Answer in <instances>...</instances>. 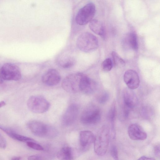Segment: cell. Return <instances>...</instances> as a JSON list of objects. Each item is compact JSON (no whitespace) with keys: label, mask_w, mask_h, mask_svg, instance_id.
<instances>
[{"label":"cell","mask_w":160,"mask_h":160,"mask_svg":"<svg viewBox=\"0 0 160 160\" xmlns=\"http://www.w3.org/2000/svg\"><path fill=\"white\" fill-rule=\"evenodd\" d=\"M28 126L31 132L38 137L52 138L58 135L57 130L53 126L39 121H30Z\"/></svg>","instance_id":"obj_1"},{"label":"cell","mask_w":160,"mask_h":160,"mask_svg":"<svg viewBox=\"0 0 160 160\" xmlns=\"http://www.w3.org/2000/svg\"><path fill=\"white\" fill-rule=\"evenodd\" d=\"M109 139V128L104 125L98 130L95 136L94 143L95 152L98 155L102 156L107 151Z\"/></svg>","instance_id":"obj_2"},{"label":"cell","mask_w":160,"mask_h":160,"mask_svg":"<svg viewBox=\"0 0 160 160\" xmlns=\"http://www.w3.org/2000/svg\"><path fill=\"white\" fill-rule=\"evenodd\" d=\"M86 74L76 73L67 76L63 80L62 86L66 92L74 93L80 91V89Z\"/></svg>","instance_id":"obj_3"},{"label":"cell","mask_w":160,"mask_h":160,"mask_svg":"<svg viewBox=\"0 0 160 160\" xmlns=\"http://www.w3.org/2000/svg\"><path fill=\"white\" fill-rule=\"evenodd\" d=\"M78 48L85 52H89L96 49L98 46L97 37L92 34L88 32L81 33L76 41Z\"/></svg>","instance_id":"obj_4"},{"label":"cell","mask_w":160,"mask_h":160,"mask_svg":"<svg viewBox=\"0 0 160 160\" xmlns=\"http://www.w3.org/2000/svg\"><path fill=\"white\" fill-rule=\"evenodd\" d=\"M96 9L94 4L90 2L79 9L75 17L76 22L80 25L89 23L95 16Z\"/></svg>","instance_id":"obj_5"},{"label":"cell","mask_w":160,"mask_h":160,"mask_svg":"<svg viewBox=\"0 0 160 160\" xmlns=\"http://www.w3.org/2000/svg\"><path fill=\"white\" fill-rule=\"evenodd\" d=\"M101 112L97 107L91 105L87 107L83 111L80 117L82 123L86 125L95 124L100 121Z\"/></svg>","instance_id":"obj_6"},{"label":"cell","mask_w":160,"mask_h":160,"mask_svg":"<svg viewBox=\"0 0 160 160\" xmlns=\"http://www.w3.org/2000/svg\"><path fill=\"white\" fill-rule=\"evenodd\" d=\"M27 106L32 112L42 113L46 112L49 109L50 104L44 98L39 96H32L28 99Z\"/></svg>","instance_id":"obj_7"},{"label":"cell","mask_w":160,"mask_h":160,"mask_svg":"<svg viewBox=\"0 0 160 160\" xmlns=\"http://www.w3.org/2000/svg\"><path fill=\"white\" fill-rule=\"evenodd\" d=\"M0 76L3 80L18 81L21 78L20 68L16 65L11 63L4 64L0 70Z\"/></svg>","instance_id":"obj_8"},{"label":"cell","mask_w":160,"mask_h":160,"mask_svg":"<svg viewBox=\"0 0 160 160\" xmlns=\"http://www.w3.org/2000/svg\"><path fill=\"white\" fill-rule=\"evenodd\" d=\"M123 97L124 115L127 117L129 115L130 110L137 106L138 100L132 90L128 88H125L123 90Z\"/></svg>","instance_id":"obj_9"},{"label":"cell","mask_w":160,"mask_h":160,"mask_svg":"<svg viewBox=\"0 0 160 160\" xmlns=\"http://www.w3.org/2000/svg\"><path fill=\"white\" fill-rule=\"evenodd\" d=\"M78 105L73 103L70 105L64 113L62 119V124L68 126L72 124L76 121L79 113Z\"/></svg>","instance_id":"obj_10"},{"label":"cell","mask_w":160,"mask_h":160,"mask_svg":"<svg viewBox=\"0 0 160 160\" xmlns=\"http://www.w3.org/2000/svg\"><path fill=\"white\" fill-rule=\"evenodd\" d=\"M128 133L130 138L133 140H144L147 137V134L142 128L136 123L129 125Z\"/></svg>","instance_id":"obj_11"},{"label":"cell","mask_w":160,"mask_h":160,"mask_svg":"<svg viewBox=\"0 0 160 160\" xmlns=\"http://www.w3.org/2000/svg\"><path fill=\"white\" fill-rule=\"evenodd\" d=\"M61 79L59 72L54 69H50L46 72L42 77V82L49 86H53L58 84Z\"/></svg>","instance_id":"obj_12"},{"label":"cell","mask_w":160,"mask_h":160,"mask_svg":"<svg viewBox=\"0 0 160 160\" xmlns=\"http://www.w3.org/2000/svg\"><path fill=\"white\" fill-rule=\"evenodd\" d=\"M124 82L128 88L132 90L137 88L139 86L140 80L137 73L134 70H129L124 73L123 76Z\"/></svg>","instance_id":"obj_13"},{"label":"cell","mask_w":160,"mask_h":160,"mask_svg":"<svg viewBox=\"0 0 160 160\" xmlns=\"http://www.w3.org/2000/svg\"><path fill=\"white\" fill-rule=\"evenodd\" d=\"M95 136L93 133L89 131H83L80 134V143L83 150L89 149L94 142Z\"/></svg>","instance_id":"obj_14"},{"label":"cell","mask_w":160,"mask_h":160,"mask_svg":"<svg viewBox=\"0 0 160 160\" xmlns=\"http://www.w3.org/2000/svg\"><path fill=\"white\" fill-rule=\"evenodd\" d=\"M97 86L96 82L86 75L82 82L80 92L86 94H91L95 91Z\"/></svg>","instance_id":"obj_15"},{"label":"cell","mask_w":160,"mask_h":160,"mask_svg":"<svg viewBox=\"0 0 160 160\" xmlns=\"http://www.w3.org/2000/svg\"><path fill=\"white\" fill-rule=\"evenodd\" d=\"M123 43L126 48L134 50H137L138 45L136 33L131 32L127 34L123 38Z\"/></svg>","instance_id":"obj_16"},{"label":"cell","mask_w":160,"mask_h":160,"mask_svg":"<svg viewBox=\"0 0 160 160\" xmlns=\"http://www.w3.org/2000/svg\"><path fill=\"white\" fill-rule=\"evenodd\" d=\"M89 23V28L93 32L102 38L105 37V27L101 21L97 19H92Z\"/></svg>","instance_id":"obj_17"},{"label":"cell","mask_w":160,"mask_h":160,"mask_svg":"<svg viewBox=\"0 0 160 160\" xmlns=\"http://www.w3.org/2000/svg\"><path fill=\"white\" fill-rule=\"evenodd\" d=\"M0 129L5 132L10 137L15 140L26 142L29 141H34L33 139L31 138L17 133L10 128L0 125Z\"/></svg>","instance_id":"obj_18"},{"label":"cell","mask_w":160,"mask_h":160,"mask_svg":"<svg viewBox=\"0 0 160 160\" xmlns=\"http://www.w3.org/2000/svg\"><path fill=\"white\" fill-rule=\"evenodd\" d=\"M57 156L60 160H72L73 158V152L71 148L65 147L61 149L58 152Z\"/></svg>","instance_id":"obj_19"},{"label":"cell","mask_w":160,"mask_h":160,"mask_svg":"<svg viewBox=\"0 0 160 160\" xmlns=\"http://www.w3.org/2000/svg\"><path fill=\"white\" fill-rule=\"evenodd\" d=\"M75 59L71 57H65L61 58L58 61L60 66L64 68H68L73 66L75 63Z\"/></svg>","instance_id":"obj_20"},{"label":"cell","mask_w":160,"mask_h":160,"mask_svg":"<svg viewBox=\"0 0 160 160\" xmlns=\"http://www.w3.org/2000/svg\"><path fill=\"white\" fill-rule=\"evenodd\" d=\"M116 113V103L113 101L112 103L108 113V118L111 124L112 131L114 134V121Z\"/></svg>","instance_id":"obj_21"},{"label":"cell","mask_w":160,"mask_h":160,"mask_svg":"<svg viewBox=\"0 0 160 160\" xmlns=\"http://www.w3.org/2000/svg\"><path fill=\"white\" fill-rule=\"evenodd\" d=\"M112 56L115 66L117 67H122L124 66L125 61L116 52L114 51L112 52Z\"/></svg>","instance_id":"obj_22"},{"label":"cell","mask_w":160,"mask_h":160,"mask_svg":"<svg viewBox=\"0 0 160 160\" xmlns=\"http://www.w3.org/2000/svg\"><path fill=\"white\" fill-rule=\"evenodd\" d=\"M112 67V62L111 58H108L105 59L101 64L102 70L105 72H108L111 70Z\"/></svg>","instance_id":"obj_23"},{"label":"cell","mask_w":160,"mask_h":160,"mask_svg":"<svg viewBox=\"0 0 160 160\" xmlns=\"http://www.w3.org/2000/svg\"><path fill=\"white\" fill-rule=\"evenodd\" d=\"M27 145L30 148L37 150H43L44 149L40 144L34 142L29 141L26 142Z\"/></svg>","instance_id":"obj_24"},{"label":"cell","mask_w":160,"mask_h":160,"mask_svg":"<svg viewBox=\"0 0 160 160\" xmlns=\"http://www.w3.org/2000/svg\"><path fill=\"white\" fill-rule=\"evenodd\" d=\"M109 95L107 92L102 93L98 98V102L101 104H104L109 100Z\"/></svg>","instance_id":"obj_25"},{"label":"cell","mask_w":160,"mask_h":160,"mask_svg":"<svg viewBox=\"0 0 160 160\" xmlns=\"http://www.w3.org/2000/svg\"><path fill=\"white\" fill-rule=\"evenodd\" d=\"M110 152L111 155L114 159H118V149L115 145H113L112 146Z\"/></svg>","instance_id":"obj_26"},{"label":"cell","mask_w":160,"mask_h":160,"mask_svg":"<svg viewBox=\"0 0 160 160\" xmlns=\"http://www.w3.org/2000/svg\"><path fill=\"white\" fill-rule=\"evenodd\" d=\"M7 146V142L3 136L0 134V147L4 149Z\"/></svg>","instance_id":"obj_27"},{"label":"cell","mask_w":160,"mask_h":160,"mask_svg":"<svg viewBox=\"0 0 160 160\" xmlns=\"http://www.w3.org/2000/svg\"><path fill=\"white\" fill-rule=\"evenodd\" d=\"M160 144H157L154 147V152L155 155L157 157H159L160 155Z\"/></svg>","instance_id":"obj_28"},{"label":"cell","mask_w":160,"mask_h":160,"mask_svg":"<svg viewBox=\"0 0 160 160\" xmlns=\"http://www.w3.org/2000/svg\"><path fill=\"white\" fill-rule=\"evenodd\" d=\"M28 160H40L42 159V157L38 155H33L29 156L28 157Z\"/></svg>","instance_id":"obj_29"},{"label":"cell","mask_w":160,"mask_h":160,"mask_svg":"<svg viewBox=\"0 0 160 160\" xmlns=\"http://www.w3.org/2000/svg\"><path fill=\"white\" fill-rule=\"evenodd\" d=\"M138 160H155V159L151 158L149 157L145 156H143L140 157L138 159Z\"/></svg>","instance_id":"obj_30"},{"label":"cell","mask_w":160,"mask_h":160,"mask_svg":"<svg viewBox=\"0 0 160 160\" xmlns=\"http://www.w3.org/2000/svg\"><path fill=\"white\" fill-rule=\"evenodd\" d=\"M21 158L20 156H15L12 158L11 160H19L21 159Z\"/></svg>","instance_id":"obj_31"},{"label":"cell","mask_w":160,"mask_h":160,"mask_svg":"<svg viewBox=\"0 0 160 160\" xmlns=\"http://www.w3.org/2000/svg\"><path fill=\"white\" fill-rule=\"evenodd\" d=\"M6 105L5 102L4 101H2L0 102V108Z\"/></svg>","instance_id":"obj_32"}]
</instances>
